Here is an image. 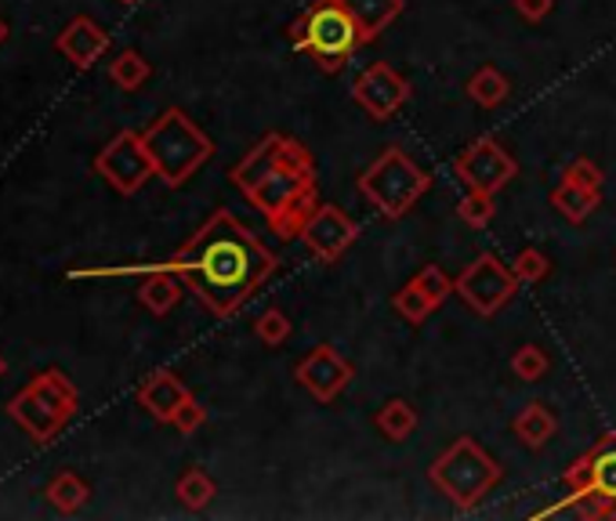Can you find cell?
<instances>
[{"label":"cell","instance_id":"cell-1","mask_svg":"<svg viewBox=\"0 0 616 521\" xmlns=\"http://www.w3.org/2000/svg\"><path fill=\"white\" fill-rule=\"evenodd\" d=\"M218 319L236 315L280 268V257L236 214L214 211L168 265Z\"/></svg>","mask_w":616,"mask_h":521},{"label":"cell","instance_id":"cell-2","mask_svg":"<svg viewBox=\"0 0 616 521\" xmlns=\"http://www.w3.org/2000/svg\"><path fill=\"white\" fill-rule=\"evenodd\" d=\"M246 203L269 222L280 239H294L305 217L320 207L316 160L291 134L272 131L229 171Z\"/></svg>","mask_w":616,"mask_h":521},{"label":"cell","instance_id":"cell-3","mask_svg":"<svg viewBox=\"0 0 616 521\" xmlns=\"http://www.w3.org/2000/svg\"><path fill=\"white\" fill-rule=\"evenodd\" d=\"M286 37H291L294 51L309 54L312 65L326 76L345 70V62L363 48L360 25H355V19L349 16V8L341 0H312L291 22Z\"/></svg>","mask_w":616,"mask_h":521},{"label":"cell","instance_id":"cell-4","mask_svg":"<svg viewBox=\"0 0 616 521\" xmlns=\"http://www.w3.org/2000/svg\"><path fill=\"white\" fill-rule=\"evenodd\" d=\"M563 482L569 497L533 518H616V435H602L584 457L573 460Z\"/></svg>","mask_w":616,"mask_h":521},{"label":"cell","instance_id":"cell-5","mask_svg":"<svg viewBox=\"0 0 616 521\" xmlns=\"http://www.w3.org/2000/svg\"><path fill=\"white\" fill-rule=\"evenodd\" d=\"M142 142L153 160V171L163 185L182 188L203 163L214 156V142L196 127V120L182 109H163V113L142 131Z\"/></svg>","mask_w":616,"mask_h":521},{"label":"cell","instance_id":"cell-6","mask_svg":"<svg viewBox=\"0 0 616 521\" xmlns=\"http://www.w3.org/2000/svg\"><path fill=\"white\" fill-rule=\"evenodd\" d=\"M501 478H504L501 463L468 435L454 438L428 468V482L440 489L457 511H472V507L483 503L489 492L501 486Z\"/></svg>","mask_w":616,"mask_h":521},{"label":"cell","instance_id":"cell-7","mask_svg":"<svg viewBox=\"0 0 616 521\" xmlns=\"http://www.w3.org/2000/svg\"><path fill=\"white\" fill-rule=\"evenodd\" d=\"M432 188V174L406 153L403 145H385L381 156L360 174L363 200L374 207L385 222H400L417 207V200Z\"/></svg>","mask_w":616,"mask_h":521},{"label":"cell","instance_id":"cell-8","mask_svg":"<svg viewBox=\"0 0 616 521\" xmlns=\"http://www.w3.org/2000/svg\"><path fill=\"white\" fill-rule=\"evenodd\" d=\"M80 395L73 380L62 369H44L8 402V417L33 438V442H51L65 423L73 420Z\"/></svg>","mask_w":616,"mask_h":521},{"label":"cell","instance_id":"cell-9","mask_svg":"<svg viewBox=\"0 0 616 521\" xmlns=\"http://www.w3.org/2000/svg\"><path fill=\"white\" fill-rule=\"evenodd\" d=\"M518 283L512 265H504L497 254H478L468 268L454 279V294L468 305L475 315L493 319L501 308L512 305V297L518 294Z\"/></svg>","mask_w":616,"mask_h":521},{"label":"cell","instance_id":"cell-10","mask_svg":"<svg viewBox=\"0 0 616 521\" xmlns=\"http://www.w3.org/2000/svg\"><path fill=\"white\" fill-rule=\"evenodd\" d=\"M515 174H518L515 156L497 139H493V134H483V139H475L454 160V177H457L464 188L493 192V196H497L501 188H508Z\"/></svg>","mask_w":616,"mask_h":521},{"label":"cell","instance_id":"cell-11","mask_svg":"<svg viewBox=\"0 0 616 521\" xmlns=\"http://www.w3.org/2000/svg\"><path fill=\"white\" fill-rule=\"evenodd\" d=\"M94 171H99V177H105L120 196H134L149 177H156L142 134H134V131H120L117 139L94 156Z\"/></svg>","mask_w":616,"mask_h":521},{"label":"cell","instance_id":"cell-12","mask_svg":"<svg viewBox=\"0 0 616 521\" xmlns=\"http://www.w3.org/2000/svg\"><path fill=\"white\" fill-rule=\"evenodd\" d=\"M297 239L309 246V254L316 257L320 265H337V260L355 246V239H360V222L341 211L337 203H320V207L305 217Z\"/></svg>","mask_w":616,"mask_h":521},{"label":"cell","instance_id":"cell-13","mask_svg":"<svg viewBox=\"0 0 616 521\" xmlns=\"http://www.w3.org/2000/svg\"><path fill=\"white\" fill-rule=\"evenodd\" d=\"M410 94H414L410 80L403 73H395L388 62H370L352 84V102L363 105L366 116L377 123H385L400 113V109L410 102Z\"/></svg>","mask_w":616,"mask_h":521},{"label":"cell","instance_id":"cell-14","mask_svg":"<svg viewBox=\"0 0 616 521\" xmlns=\"http://www.w3.org/2000/svg\"><path fill=\"white\" fill-rule=\"evenodd\" d=\"M352 377H355V366L334 345L312 348L305 359L294 366V380L323 406H331L337 395L352 384Z\"/></svg>","mask_w":616,"mask_h":521},{"label":"cell","instance_id":"cell-15","mask_svg":"<svg viewBox=\"0 0 616 521\" xmlns=\"http://www.w3.org/2000/svg\"><path fill=\"white\" fill-rule=\"evenodd\" d=\"M185 399H193V391H189L185 380L171 374V369H156V374H149L139 384V406L160 423H171V417L178 413V406Z\"/></svg>","mask_w":616,"mask_h":521},{"label":"cell","instance_id":"cell-16","mask_svg":"<svg viewBox=\"0 0 616 521\" xmlns=\"http://www.w3.org/2000/svg\"><path fill=\"white\" fill-rule=\"evenodd\" d=\"M54 48H59L65 59H70L77 70H88V65H94L102 59V54L109 51V33L102 30L99 22L88 19V16H77L65 30L59 33V40H54Z\"/></svg>","mask_w":616,"mask_h":521},{"label":"cell","instance_id":"cell-17","mask_svg":"<svg viewBox=\"0 0 616 521\" xmlns=\"http://www.w3.org/2000/svg\"><path fill=\"white\" fill-rule=\"evenodd\" d=\"M349 8V16L355 19L363 33V44L377 40L388 25L403 16V0H341Z\"/></svg>","mask_w":616,"mask_h":521},{"label":"cell","instance_id":"cell-18","mask_svg":"<svg viewBox=\"0 0 616 521\" xmlns=\"http://www.w3.org/2000/svg\"><path fill=\"white\" fill-rule=\"evenodd\" d=\"M555 431H558V417H555L544 402L523 406V409L515 413V420H512V435H515L526 449H533V452L552 442Z\"/></svg>","mask_w":616,"mask_h":521},{"label":"cell","instance_id":"cell-19","mask_svg":"<svg viewBox=\"0 0 616 521\" xmlns=\"http://www.w3.org/2000/svg\"><path fill=\"white\" fill-rule=\"evenodd\" d=\"M552 207L566 217L569 225H584L602 207V192L592 185H577V182H558L552 188Z\"/></svg>","mask_w":616,"mask_h":521},{"label":"cell","instance_id":"cell-20","mask_svg":"<svg viewBox=\"0 0 616 521\" xmlns=\"http://www.w3.org/2000/svg\"><path fill=\"white\" fill-rule=\"evenodd\" d=\"M464 91H468V99L478 105V109H497L508 102L512 94V80L504 76L497 65H478V70L468 76V84H464Z\"/></svg>","mask_w":616,"mask_h":521},{"label":"cell","instance_id":"cell-21","mask_svg":"<svg viewBox=\"0 0 616 521\" xmlns=\"http://www.w3.org/2000/svg\"><path fill=\"white\" fill-rule=\"evenodd\" d=\"M182 290H185V283L174 276V272L168 268H156L153 276H149L142 286H139V300L142 305L153 311V315H168L178 300H182Z\"/></svg>","mask_w":616,"mask_h":521},{"label":"cell","instance_id":"cell-22","mask_svg":"<svg viewBox=\"0 0 616 521\" xmlns=\"http://www.w3.org/2000/svg\"><path fill=\"white\" fill-rule=\"evenodd\" d=\"M417 423H421L417 406L406 399H388L374 417V428L385 435L388 442H406V438L417 431Z\"/></svg>","mask_w":616,"mask_h":521},{"label":"cell","instance_id":"cell-23","mask_svg":"<svg viewBox=\"0 0 616 521\" xmlns=\"http://www.w3.org/2000/svg\"><path fill=\"white\" fill-rule=\"evenodd\" d=\"M91 497V489L84 478H77L73 471H59L51 478V486H48V500L54 511H62V514H77L80 507L88 503Z\"/></svg>","mask_w":616,"mask_h":521},{"label":"cell","instance_id":"cell-24","mask_svg":"<svg viewBox=\"0 0 616 521\" xmlns=\"http://www.w3.org/2000/svg\"><path fill=\"white\" fill-rule=\"evenodd\" d=\"M174 497L182 500V507H189V511H208V503L218 497V486L203 468H189L174 482Z\"/></svg>","mask_w":616,"mask_h":521},{"label":"cell","instance_id":"cell-25","mask_svg":"<svg viewBox=\"0 0 616 521\" xmlns=\"http://www.w3.org/2000/svg\"><path fill=\"white\" fill-rule=\"evenodd\" d=\"M153 76V65L145 62V54L139 51H120L113 62H109V80L120 91H139L145 80Z\"/></svg>","mask_w":616,"mask_h":521},{"label":"cell","instance_id":"cell-26","mask_svg":"<svg viewBox=\"0 0 616 521\" xmlns=\"http://www.w3.org/2000/svg\"><path fill=\"white\" fill-rule=\"evenodd\" d=\"M497 214V196L493 192H478V188H464V200L457 203V217L468 228H486Z\"/></svg>","mask_w":616,"mask_h":521},{"label":"cell","instance_id":"cell-27","mask_svg":"<svg viewBox=\"0 0 616 521\" xmlns=\"http://www.w3.org/2000/svg\"><path fill=\"white\" fill-rule=\"evenodd\" d=\"M392 308L400 311V319L410 323V326H421L435 311V305L421 294V286L414 279H410L406 286H400V290L392 294Z\"/></svg>","mask_w":616,"mask_h":521},{"label":"cell","instance_id":"cell-28","mask_svg":"<svg viewBox=\"0 0 616 521\" xmlns=\"http://www.w3.org/2000/svg\"><path fill=\"white\" fill-rule=\"evenodd\" d=\"M512 272L515 279L523 286H533L552 276V257H547L544 251H537V246H526V251H518L515 260H512Z\"/></svg>","mask_w":616,"mask_h":521},{"label":"cell","instance_id":"cell-29","mask_svg":"<svg viewBox=\"0 0 616 521\" xmlns=\"http://www.w3.org/2000/svg\"><path fill=\"white\" fill-rule=\"evenodd\" d=\"M291 330H294V323L286 319L280 308H265L254 319V337L262 340V345H269V348H280L283 340L291 337Z\"/></svg>","mask_w":616,"mask_h":521},{"label":"cell","instance_id":"cell-30","mask_svg":"<svg viewBox=\"0 0 616 521\" xmlns=\"http://www.w3.org/2000/svg\"><path fill=\"white\" fill-rule=\"evenodd\" d=\"M547 351L541 345H523L515 355H512V374L526 384H537L544 374H547Z\"/></svg>","mask_w":616,"mask_h":521},{"label":"cell","instance_id":"cell-31","mask_svg":"<svg viewBox=\"0 0 616 521\" xmlns=\"http://www.w3.org/2000/svg\"><path fill=\"white\" fill-rule=\"evenodd\" d=\"M414 283L421 286V294L428 297L435 308H443L446 297L454 294V279H450L440 265H424V268L417 272V276H414Z\"/></svg>","mask_w":616,"mask_h":521},{"label":"cell","instance_id":"cell-32","mask_svg":"<svg viewBox=\"0 0 616 521\" xmlns=\"http://www.w3.org/2000/svg\"><path fill=\"white\" fill-rule=\"evenodd\" d=\"M203 423H208V409H203L196 399H185L182 406H178V413L171 417V428L178 435H196Z\"/></svg>","mask_w":616,"mask_h":521},{"label":"cell","instance_id":"cell-33","mask_svg":"<svg viewBox=\"0 0 616 521\" xmlns=\"http://www.w3.org/2000/svg\"><path fill=\"white\" fill-rule=\"evenodd\" d=\"M602 167L595 160H587V156H577V160H569L566 167H563V182H577V185H592V188H602Z\"/></svg>","mask_w":616,"mask_h":521},{"label":"cell","instance_id":"cell-34","mask_svg":"<svg viewBox=\"0 0 616 521\" xmlns=\"http://www.w3.org/2000/svg\"><path fill=\"white\" fill-rule=\"evenodd\" d=\"M555 11V0H515V16L526 22H544Z\"/></svg>","mask_w":616,"mask_h":521},{"label":"cell","instance_id":"cell-35","mask_svg":"<svg viewBox=\"0 0 616 521\" xmlns=\"http://www.w3.org/2000/svg\"><path fill=\"white\" fill-rule=\"evenodd\" d=\"M4 40H8V22L0 19V44H4Z\"/></svg>","mask_w":616,"mask_h":521},{"label":"cell","instance_id":"cell-36","mask_svg":"<svg viewBox=\"0 0 616 521\" xmlns=\"http://www.w3.org/2000/svg\"><path fill=\"white\" fill-rule=\"evenodd\" d=\"M4 369H8V362H4V355H0V377H4Z\"/></svg>","mask_w":616,"mask_h":521},{"label":"cell","instance_id":"cell-37","mask_svg":"<svg viewBox=\"0 0 616 521\" xmlns=\"http://www.w3.org/2000/svg\"><path fill=\"white\" fill-rule=\"evenodd\" d=\"M120 4H139V0H120Z\"/></svg>","mask_w":616,"mask_h":521}]
</instances>
